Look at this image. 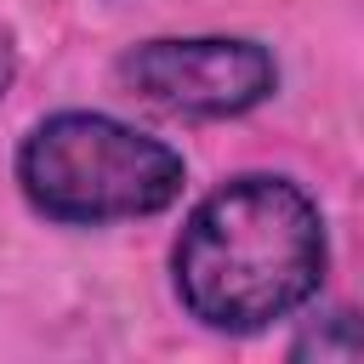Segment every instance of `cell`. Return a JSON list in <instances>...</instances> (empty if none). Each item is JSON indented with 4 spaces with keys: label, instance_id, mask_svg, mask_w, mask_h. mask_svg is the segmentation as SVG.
Here are the masks:
<instances>
[{
    "label": "cell",
    "instance_id": "1",
    "mask_svg": "<svg viewBox=\"0 0 364 364\" xmlns=\"http://www.w3.org/2000/svg\"><path fill=\"white\" fill-rule=\"evenodd\" d=\"M324 273L318 205L284 176H239L199 199L176 239V296L210 330H267Z\"/></svg>",
    "mask_w": 364,
    "mask_h": 364
},
{
    "label": "cell",
    "instance_id": "2",
    "mask_svg": "<svg viewBox=\"0 0 364 364\" xmlns=\"http://www.w3.org/2000/svg\"><path fill=\"white\" fill-rule=\"evenodd\" d=\"M17 182L57 222H125L182 193V159L108 114H51L28 131Z\"/></svg>",
    "mask_w": 364,
    "mask_h": 364
},
{
    "label": "cell",
    "instance_id": "3",
    "mask_svg": "<svg viewBox=\"0 0 364 364\" xmlns=\"http://www.w3.org/2000/svg\"><path fill=\"white\" fill-rule=\"evenodd\" d=\"M125 91L165 114H193V119H222L245 114L273 91V57L256 40H148L119 57Z\"/></svg>",
    "mask_w": 364,
    "mask_h": 364
},
{
    "label": "cell",
    "instance_id": "4",
    "mask_svg": "<svg viewBox=\"0 0 364 364\" xmlns=\"http://www.w3.org/2000/svg\"><path fill=\"white\" fill-rule=\"evenodd\" d=\"M11 68H17V57H11V34L0 28V97H6V85H11Z\"/></svg>",
    "mask_w": 364,
    "mask_h": 364
}]
</instances>
